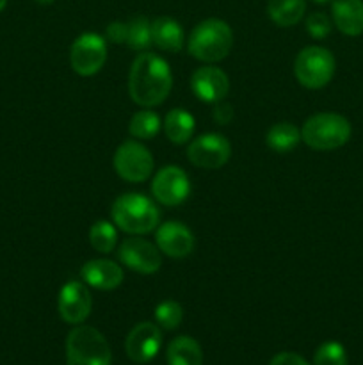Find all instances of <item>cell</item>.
Wrapping results in <instances>:
<instances>
[{
  "label": "cell",
  "instance_id": "obj_16",
  "mask_svg": "<svg viewBox=\"0 0 363 365\" xmlns=\"http://www.w3.org/2000/svg\"><path fill=\"white\" fill-rule=\"evenodd\" d=\"M82 282L98 291H112L123 282V267L107 259L89 260L80 269Z\"/></svg>",
  "mask_w": 363,
  "mask_h": 365
},
{
  "label": "cell",
  "instance_id": "obj_21",
  "mask_svg": "<svg viewBox=\"0 0 363 365\" xmlns=\"http://www.w3.org/2000/svg\"><path fill=\"white\" fill-rule=\"evenodd\" d=\"M306 0H269L267 14L278 27H292L305 16Z\"/></svg>",
  "mask_w": 363,
  "mask_h": 365
},
{
  "label": "cell",
  "instance_id": "obj_22",
  "mask_svg": "<svg viewBox=\"0 0 363 365\" xmlns=\"http://www.w3.org/2000/svg\"><path fill=\"white\" fill-rule=\"evenodd\" d=\"M301 141V130L295 125L288 123V121L274 123L265 134L267 146L276 153L292 152Z\"/></svg>",
  "mask_w": 363,
  "mask_h": 365
},
{
  "label": "cell",
  "instance_id": "obj_32",
  "mask_svg": "<svg viewBox=\"0 0 363 365\" xmlns=\"http://www.w3.org/2000/svg\"><path fill=\"white\" fill-rule=\"evenodd\" d=\"M36 4H39V6H48V4L56 2V0H34Z\"/></svg>",
  "mask_w": 363,
  "mask_h": 365
},
{
  "label": "cell",
  "instance_id": "obj_8",
  "mask_svg": "<svg viewBox=\"0 0 363 365\" xmlns=\"http://www.w3.org/2000/svg\"><path fill=\"white\" fill-rule=\"evenodd\" d=\"M107 61V39L95 32L80 34L70 50V64L73 71L82 77L98 73Z\"/></svg>",
  "mask_w": 363,
  "mask_h": 365
},
{
  "label": "cell",
  "instance_id": "obj_10",
  "mask_svg": "<svg viewBox=\"0 0 363 365\" xmlns=\"http://www.w3.org/2000/svg\"><path fill=\"white\" fill-rule=\"evenodd\" d=\"M187 157L203 170H219L230 160L231 145L221 134H203L189 145Z\"/></svg>",
  "mask_w": 363,
  "mask_h": 365
},
{
  "label": "cell",
  "instance_id": "obj_28",
  "mask_svg": "<svg viewBox=\"0 0 363 365\" xmlns=\"http://www.w3.org/2000/svg\"><path fill=\"white\" fill-rule=\"evenodd\" d=\"M331 27H333L331 20L324 13H312L306 18V32L315 39H322L330 36Z\"/></svg>",
  "mask_w": 363,
  "mask_h": 365
},
{
  "label": "cell",
  "instance_id": "obj_2",
  "mask_svg": "<svg viewBox=\"0 0 363 365\" xmlns=\"http://www.w3.org/2000/svg\"><path fill=\"white\" fill-rule=\"evenodd\" d=\"M114 225L132 235H144L159 227L160 212L155 203L139 192H127L114 200L110 209Z\"/></svg>",
  "mask_w": 363,
  "mask_h": 365
},
{
  "label": "cell",
  "instance_id": "obj_6",
  "mask_svg": "<svg viewBox=\"0 0 363 365\" xmlns=\"http://www.w3.org/2000/svg\"><path fill=\"white\" fill-rule=\"evenodd\" d=\"M335 57L324 46H306L294 61V75L299 84L308 89H320L331 82L335 75Z\"/></svg>",
  "mask_w": 363,
  "mask_h": 365
},
{
  "label": "cell",
  "instance_id": "obj_29",
  "mask_svg": "<svg viewBox=\"0 0 363 365\" xmlns=\"http://www.w3.org/2000/svg\"><path fill=\"white\" fill-rule=\"evenodd\" d=\"M105 39L110 43H127V24L123 21H112L105 29Z\"/></svg>",
  "mask_w": 363,
  "mask_h": 365
},
{
  "label": "cell",
  "instance_id": "obj_24",
  "mask_svg": "<svg viewBox=\"0 0 363 365\" xmlns=\"http://www.w3.org/2000/svg\"><path fill=\"white\" fill-rule=\"evenodd\" d=\"M160 118L153 110H137L128 123V132L135 139H152L159 134Z\"/></svg>",
  "mask_w": 363,
  "mask_h": 365
},
{
  "label": "cell",
  "instance_id": "obj_14",
  "mask_svg": "<svg viewBox=\"0 0 363 365\" xmlns=\"http://www.w3.org/2000/svg\"><path fill=\"white\" fill-rule=\"evenodd\" d=\"M157 248L171 259H185L194 250V235L180 221H166L157 228Z\"/></svg>",
  "mask_w": 363,
  "mask_h": 365
},
{
  "label": "cell",
  "instance_id": "obj_25",
  "mask_svg": "<svg viewBox=\"0 0 363 365\" xmlns=\"http://www.w3.org/2000/svg\"><path fill=\"white\" fill-rule=\"evenodd\" d=\"M89 242L100 253H110L117 245V230L110 221H96L89 230Z\"/></svg>",
  "mask_w": 363,
  "mask_h": 365
},
{
  "label": "cell",
  "instance_id": "obj_1",
  "mask_svg": "<svg viewBox=\"0 0 363 365\" xmlns=\"http://www.w3.org/2000/svg\"><path fill=\"white\" fill-rule=\"evenodd\" d=\"M173 88V75L167 61L152 52L139 53L128 75V93L141 107L160 106Z\"/></svg>",
  "mask_w": 363,
  "mask_h": 365
},
{
  "label": "cell",
  "instance_id": "obj_19",
  "mask_svg": "<svg viewBox=\"0 0 363 365\" xmlns=\"http://www.w3.org/2000/svg\"><path fill=\"white\" fill-rule=\"evenodd\" d=\"M166 360L167 365H203V351L198 341L182 335L169 342Z\"/></svg>",
  "mask_w": 363,
  "mask_h": 365
},
{
  "label": "cell",
  "instance_id": "obj_34",
  "mask_svg": "<svg viewBox=\"0 0 363 365\" xmlns=\"http://www.w3.org/2000/svg\"><path fill=\"white\" fill-rule=\"evenodd\" d=\"M315 4H327V2H333V0H313Z\"/></svg>",
  "mask_w": 363,
  "mask_h": 365
},
{
  "label": "cell",
  "instance_id": "obj_31",
  "mask_svg": "<svg viewBox=\"0 0 363 365\" xmlns=\"http://www.w3.org/2000/svg\"><path fill=\"white\" fill-rule=\"evenodd\" d=\"M269 365H310L302 356L295 353H278Z\"/></svg>",
  "mask_w": 363,
  "mask_h": 365
},
{
  "label": "cell",
  "instance_id": "obj_11",
  "mask_svg": "<svg viewBox=\"0 0 363 365\" xmlns=\"http://www.w3.org/2000/svg\"><path fill=\"white\" fill-rule=\"evenodd\" d=\"M117 259L125 267L139 274H153L162 266L160 250L141 237L125 239L117 250Z\"/></svg>",
  "mask_w": 363,
  "mask_h": 365
},
{
  "label": "cell",
  "instance_id": "obj_15",
  "mask_svg": "<svg viewBox=\"0 0 363 365\" xmlns=\"http://www.w3.org/2000/svg\"><path fill=\"white\" fill-rule=\"evenodd\" d=\"M191 88L201 102L217 103L230 91V81L221 68L201 66L192 73Z\"/></svg>",
  "mask_w": 363,
  "mask_h": 365
},
{
  "label": "cell",
  "instance_id": "obj_23",
  "mask_svg": "<svg viewBox=\"0 0 363 365\" xmlns=\"http://www.w3.org/2000/svg\"><path fill=\"white\" fill-rule=\"evenodd\" d=\"M127 45L135 52H142L152 43V21L146 16H134L127 21Z\"/></svg>",
  "mask_w": 363,
  "mask_h": 365
},
{
  "label": "cell",
  "instance_id": "obj_9",
  "mask_svg": "<svg viewBox=\"0 0 363 365\" xmlns=\"http://www.w3.org/2000/svg\"><path fill=\"white\" fill-rule=\"evenodd\" d=\"M153 198L166 207H178L191 195V180L178 166H164L153 177Z\"/></svg>",
  "mask_w": 363,
  "mask_h": 365
},
{
  "label": "cell",
  "instance_id": "obj_7",
  "mask_svg": "<svg viewBox=\"0 0 363 365\" xmlns=\"http://www.w3.org/2000/svg\"><path fill=\"white\" fill-rule=\"evenodd\" d=\"M155 160L152 153L139 141H125L117 146L114 153V170L127 182H144L152 177Z\"/></svg>",
  "mask_w": 363,
  "mask_h": 365
},
{
  "label": "cell",
  "instance_id": "obj_4",
  "mask_svg": "<svg viewBox=\"0 0 363 365\" xmlns=\"http://www.w3.org/2000/svg\"><path fill=\"white\" fill-rule=\"evenodd\" d=\"M351 123L347 118L335 113H319L305 121L301 139L306 146L319 152H330L344 146L351 139Z\"/></svg>",
  "mask_w": 363,
  "mask_h": 365
},
{
  "label": "cell",
  "instance_id": "obj_17",
  "mask_svg": "<svg viewBox=\"0 0 363 365\" xmlns=\"http://www.w3.org/2000/svg\"><path fill=\"white\" fill-rule=\"evenodd\" d=\"M331 16L342 34H363V0H333Z\"/></svg>",
  "mask_w": 363,
  "mask_h": 365
},
{
  "label": "cell",
  "instance_id": "obj_12",
  "mask_svg": "<svg viewBox=\"0 0 363 365\" xmlns=\"http://www.w3.org/2000/svg\"><path fill=\"white\" fill-rule=\"evenodd\" d=\"M57 309L68 324H80L89 317L93 309V298L84 282L71 280L60 289Z\"/></svg>",
  "mask_w": 363,
  "mask_h": 365
},
{
  "label": "cell",
  "instance_id": "obj_30",
  "mask_svg": "<svg viewBox=\"0 0 363 365\" xmlns=\"http://www.w3.org/2000/svg\"><path fill=\"white\" fill-rule=\"evenodd\" d=\"M214 120L219 125H228L231 120H233V107L226 102H217L216 109H214Z\"/></svg>",
  "mask_w": 363,
  "mask_h": 365
},
{
  "label": "cell",
  "instance_id": "obj_26",
  "mask_svg": "<svg viewBox=\"0 0 363 365\" xmlns=\"http://www.w3.org/2000/svg\"><path fill=\"white\" fill-rule=\"evenodd\" d=\"M182 319H184V309L178 302L167 299L157 305L155 309V321L157 324L164 328V330H177L180 327Z\"/></svg>",
  "mask_w": 363,
  "mask_h": 365
},
{
  "label": "cell",
  "instance_id": "obj_20",
  "mask_svg": "<svg viewBox=\"0 0 363 365\" xmlns=\"http://www.w3.org/2000/svg\"><path fill=\"white\" fill-rule=\"evenodd\" d=\"M194 116L185 109H171L164 120L167 139L174 145H185L194 134Z\"/></svg>",
  "mask_w": 363,
  "mask_h": 365
},
{
  "label": "cell",
  "instance_id": "obj_27",
  "mask_svg": "<svg viewBox=\"0 0 363 365\" xmlns=\"http://www.w3.org/2000/svg\"><path fill=\"white\" fill-rule=\"evenodd\" d=\"M313 365H347V353L340 342H324L315 351Z\"/></svg>",
  "mask_w": 363,
  "mask_h": 365
},
{
  "label": "cell",
  "instance_id": "obj_33",
  "mask_svg": "<svg viewBox=\"0 0 363 365\" xmlns=\"http://www.w3.org/2000/svg\"><path fill=\"white\" fill-rule=\"evenodd\" d=\"M6 4H7V0H0V13H2V11H4Z\"/></svg>",
  "mask_w": 363,
  "mask_h": 365
},
{
  "label": "cell",
  "instance_id": "obj_18",
  "mask_svg": "<svg viewBox=\"0 0 363 365\" xmlns=\"http://www.w3.org/2000/svg\"><path fill=\"white\" fill-rule=\"evenodd\" d=\"M152 43L164 52H180L184 46V29L169 16H159L152 21Z\"/></svg>",
  "mask_w": 363,
  "mask_h": 365
},
{
  "label": "cell",
  "instance_id": "obj_5",
  "mask_svg": "<svg viewBox=\"0 0 363 365\" xmlns=\"http://www.w3.org/2000/svg\"><path fill=\"white\" fill-rule=\"evenodd\" d=\"M112 351L107 339L96 328H73L66 339V365H110Z\"/></svg>",
  "mask_w": 363,
  "mask_h": 365
},
{
  "label": "cell",
  "instance_id": "obj_13",
  "mask_svg": "<svg viewBox=\"0 0 363 365\" xmlns=\"http://www.w3.org/2000/svg\"><path fill=\"white\" fill-rule=\"evenodd\" d=\"M162 346V331L157 324L139 323L128 334L127 341H125V351H127L128 359L135 364H148L152 362L160 351Z\"/></svg>",
  "mask_w": 363,
  "mask_h": 365
},
{
  "label": "cell",
  "instance_id": "obj_3",
  "mask_svg": "<svg viewBox=\"0 0 363 365\" xmlns=\"http://www.w3.org/2000/svg\"><path fill=\"white\" fill-rule=\"evenodd\" d=\"M233 32L226 21L209 18L194 27L189 38V53L203 63H219L230 53Z\"/></svg>",
  "mask_w": 363,
  "mask_h": 365
}]
</instances>
